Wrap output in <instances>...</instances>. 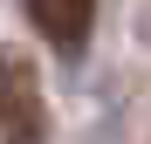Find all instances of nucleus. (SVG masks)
Returning a JSON list of instances; mask_svg holds the SVG:
<instances>
[{"instance_id": "nucleus-1", "label": "nucleus", "mask_w": 151, "mask_h": 144, "mask_svg": "<svg viewBox=\"0 0 151 144\" xmlns=\"http://www.w3.org/2000/svg\"><path fill=\"white\" fill-rule=\"evenodd\" d=\"M0 144H48L41 76L21 48H0Z\"/></svg>"}, {"instance_id": "nucleus-2", "label": "nucleus", "mask_w": 151, "mask_h": 144, "mask_svg": "<svg viewBox=\"0 0 151 144\" xmlns=\"http://www.w3.org/2000/svg\"><path fill=\"white\" fill-rule=\"evenodd\" d=\"M28 21L55 55H83V41L96 28V0H28Z\"/></svg>"}]
</instances>
